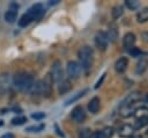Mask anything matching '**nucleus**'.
Masks as SVG:
<instances>
[{
	"label": "nucleus",
	"instance_id": "4468645a",
	"mask_svg": "<svg viewBox=\"0 0 148 138\" xmlns=\"http://www.w3.org/2000/svg\"><path fill=\"white\" fill-rule=\"evenodd\" d=\"M99 107H101V101L97 96L92 97L89 103H88V110L91 112V114H96L98 110H99Z\"/></svg>",
	"mask_w": 148,
	"mask_h": 138
},
{
	"label": "nucleus",
	"instance_id": "9b49d317",
	"mask_svg": "<svg viewBox=\"0 0 148 138\" xmlns=\"http://www.w3.org/2000/svg\"><path fill=\"white\" fill-rule=\"evenodd\" d=\"M105 34H106V37H108L109 42L114 43L117 41V38H118V29H117V26L114 23H111L109 26L108 32H105Z\"/></svg>",
	"mask_w": 148,
	"mask_h": 138
},
{
	"label": "nucleus",
	"instance_id": "f3484780",
	"mask_svg": "<svg viewBox=\"0 0 148 138\" xmlns=\"http://www.w3.org/2000/svg\"><path fill=\"white\" fill-rule=\"evenodd\" d=\"M71 88H72L71 81L69 80H66V79H64L62 81H60L59 85H58V90H59L60 94H66L68 90H71Z\"/></svg>",
	"mask_w": 148,
	"mask_h": 138
},
{
	"label": "nucleus",
	"instance_id": "c9c22d12",
	"mask_svg": "<svg viewBox=\"0 0 148 138\" xmlns=\"http://www.w3.org/2000/svg\"><path fill=\"white\" fill-rule=\"evenodd\" d=\"M2 124H3V123H2V121H0V126H1Z\"/></svg>",
	"mask_w": 148,
	"mask_h": 138
},
{
	"label": "nucleus",
	"instance_id": "2f4dec72",
	"mask_svg": "<svg viewBox=\"0 0 148 138\" xmlns=\"http://www.w3.org/2000/svg\"><path fill=\"white\" fill-rule=\"evenodd\" d=\"M91 138H101V137H99V132H95V133H92Z\"/></svg>",
	"mask_w": 148,
	"mask_h": 138
},
{
	"label": "nucleus",
	"instance_id": "cd10ccee",
	"mask_svg": "<svg viewBox=\"0 0 148 138\" xmlns=\"http://www.w3.org/2000/svg\"><path fill=\"white\" fill-rule=\"evenodd\" d=\"M128 52H130V53H131V56H133V57H138V56L141 53V51H140L138 48H132Z\"/></svg>",
	"mask_w": 148,
	"mask_h": 138
},
{
	"label": "nucleus",
	"instance_id": "39448f33",
	"mask_svg": "<svg viewBox=\"0 0 148 138\" xmlns=\"http://www.w3.org/2000/svg\"><path fill=\"white\" fill-rule=\"evenodd\" d=\"M81 73H82V67L77 61L69 60L67 63V74H68V77L71 79H73V80L79 79Z\"/></svg>",
	"mask_w": 148,
	"mask_h": 138
},
{
	"label": "nucleus",
	"instance_id": "c756f323",
	"mask_svg": "<svg viewBox=\"0 0 148 138\" xmlns=\"http://www.w3.org/2000/svg\"><path fill=\"white\" fill-rule=\"evenodd\" d=\"M104 78H105V73H104V74H103V75H102V78H101V79H99V80H98V81H97V83H96V85H95V88H98V87H99V86H101V83H102V82H103V80H104Z\"/></svg>",
	"mask_w": 148,
	"mask_h": 138
},
{
	"label": "nucleus",
	"instance_id": "6e6552de",
	"mask_svg": "<svg viewBox=\"0 0 148 138\" xmlns=\"http://www.w3.org/2000/svg\"><path fill=\"white\" fill-rule=\"evenodd\" d=\"M71 116H72V118H73L74 122H76V123H82V122L86 119V111H84L83 107L76 106V107L72 110Z\"/></svg>",
	"mask_w": 148,
	"mask_h": 138
},
{
	"label": "nucleus",
	"instance_id": "dca6fc26",
	"mask_svg": "<svg viewBox=\"0 0 148 138\" xmlns=\"http://www.w3.org/2000/svg\"><path fill=\"white\" fill-rule=\"evenodd\" d=\"M133 131H134V129H133L132 125H130V124H124V125H121V126L119 128L118 133H119V136H121V137H128V136H132Z\"/></svg>",
	"mask_w": 148,
	"mask_h": 138
},
{
	"label": "nucleus",
	"instance_id": "b1692460",
	"mask_svg": "<svg viewBox=\"0 0 148 138\" xmlns=\"http://www.w3.org/2000/svg\"><path fill=\"white\" fill-rule=\"evenodd\" d=\"M44 128H45L44 124H36V125H30V126H28V128L25 129V131H28V132H39V131H42Z\"/></svg>",
	"mask_w": 148,
	"mask_h": 138
},
{
	"label": "nucleus",
	"instance_id": "a211bd4d",
	"mask_svg": "<svg viewBox=\"0 0 148 138\" xmlns=\"http://www.w3.org/2000/svg\"><path fill=\"white\" fill-rule=\"evenodd\" d=\"M136 21L140 23H145L148 21V8H142L136 14Z\"/></svg>",
	"mask_w": 148,
	"mask_h": 138
},
{
	"label": "nucleus",
	"instance_id": "5701e85b",
	"mask_svg": "<svg viewBox=\"0 0 148 138\" xmlns=\"http://www.w3.org/2000/svg\"><path fill=\"white\" fill-rule=\"evenodd\" d=\"M125 5H126V7H127L128 9L134 10V9H136V8L140 6V2H139L138 0H126V1H125Z\"/></svg>",
	"mask_w": 148,
	"mask_h": 138
},
{
	"label": "nucleus",
	"instance_id": "7c9ffc66",
	"mask_svg": "<svg viewBox=\"0 0 148 138\" xmlns=\"http://www.w3.org/2000/svg\"><path fill=\"white\" fill-rule=\"evenodd\" d=\"M0 138H15V137H14L13 133H5V135H2Z\"/></svg>",
	"mask_w": 148,
	"mask_h": 138
},
{
	"label": "nucleus",
	"instance_id": "c85d7f7f",
	"mask_svg": "<svg viewBox=\"0 0 148 138\" xmlns=\"http://www.w3.org/2000/svg\"><path fill=\"white\" fill-rule=\"evenodd\" d=\"M141 38H142V41H143L145 43H148V30H147V31H143V32L141 34Z\"/></svg>",
	"mask_w": 148,
	"mask_h": 138
},
{
	"label": "nucleus",
	"instance_id": "bb28decb",
	"mask_svg": "<svg viewBox=\"0 0 148 138\" xmlns=\"http://www.w3.org/2000/svg\"><path fill=\"white\" fill-rule=\"evenodd\" d=\"M31 117L34 119H43L45 117V114L44 112H32L31 114Z\"/></svg>",
	"mask_w": 148,
	"mask_h": 138
},
{
	"label": "nucleus",
	"instance_id": "f8f14e48",
	"mask_svg": "<svg viewBox=\"0 0 148 138\" xmlns=\"http://www.w3.org/2000/svg\"><path fill=\"white\" fill-rule=\"evenodd\" d=\"M127 66H128V59L126 57H120L114 64V68L118 73H124L126 71Z\"/></svg>",
	"mask_w": 148,
	"mask_h": 138
},
{
	"label": "nucleus",
	"instance_id": "473e14b6",
	"mask_svg": "<svg viewBox=\"0 0 148 138\" xmlns=\"http://www.w3.org/2000/svg\"><path fill=\"white\" fill-rule=\"evenodd\" d=\"M58 2H59L58 0H56V1H51V2H50V5H54V3H58Z\"/></svg>",
	"mask_w": 148,
	"mask_h": 138
},
{
	"label": "nucleus",
	"instance_id": "72a5a7b5",
	"mask_svg": "<svg viewBox=\"0 0 148 138\" xmlns=\"http://www.w3.org/2000/svg\"><path fill=\"white\" fill-rule=\"evenodd\" d=\"M132 138H142V137H141V136H133Z\"/></svg>",
	"mask_w": 148,
	"mask_h": 138
},
{
	"label": "nucleus",
	"instance_id": "7ed1b4c3",
	"mask_svg": "<svg viewBox=\"0 0 148 138\" xmlns=\"http://www.w3.org/2000/svg\"><path fill=\"white\" fill-rule=\"evenodd\" d=\"M79 59H80V65L82 67V70H84L86 72H89V70L92 66L94 63V52L92 49L89 45H83L80 48L79 50Z\"/></svg>",
	"mask_w": 148,
	"mask_h": 138
},
{
	"label": "nucleus",
	"instance_id": "f03ea898",
	"mask_svg": "<svg viewBox=\"0 0 148 138\" xmlns=\"http://www.w3.org/2000/svg\"><path fill=\"white\" fill-rule=\"evenodd\" d=\"M44 12H45V10H44V7H43L42 3H36V5L31 6V7L28 9V12L24 13V14L20 17V20H18V26H20V27H27V26H29L31 22L39 20V19L43 16Z\"/></svg>",
	"mask_w": 148,
	"mask_h": 138
},
{
	"label": "nucleus",
	"instance_id": "ddd939ff",
	"mask_svg": "<svg viewBox=\"0 0 148 138\" xmlns=\"http://www.w3.org/2000/svg\"><path fill=\"white\" fill-rule=\"evenodd\" d=\"M147 68H148V59L145 58V57L140 58L139 61H138L136 65H135V73L140 75V74L145 73V71H146Z\"/></svg>",
	"mask_w": 148,
	"mask_h": 138
},
{
	"label": "nucleus",
	"instance_id": "2eb2a0df",
	"mask_svg": "<svg viewBox=\"0 0 148 138\" xmlns=\"http://www.w3.org/2000/svg\"><path fill=\"white\" fill-rule=\"evenodd\" d=\"M135 109L133 108V106H123L120 104L119 107V114L123 116V117H130L134 114Z\"/></svg>",
	"mask_w": 148,
	"mask_h": 138
},
{
	"label": "nucleus",
	"instance_id": "393cba45",
	"mask_svg": "<svg viewBox=\"0 0 148 138\" xmlns=\"http://www.w3.org/2000/svg\"><path fill=\"white\" fill-rule=\"evenodd\" d=\"M79 136H80V138H91L92 131H91L89 128H84V129H81V130H80Z\"/></svg>",
	"mask_w": 148,
	"mask_h": 138
},
{
	"label": "nucleus",
	"instance_id": "423d86ee",
	"mask_svg": "<svg viewBox=\"0 0 148 138\" xmlns=\"http://www.w3.org/2000/svg\"><path fill=\"white\" fill-rule=\"evenodd\" d=\"M17 9H18V5L15 3V2H12L9 5V8L8 10L5 13V20L8 22V23H14L16 21V17H17Z\"/></svg>",
	"mask_w": 148,
	"mask_h": 138
},
{
	"label": "nucleus",
	"instance_id": "20e7f679",
	"mask_svg": "<svg viewBox=\"0 0 148 138\" xmlns=\"http://www.w3.org/2000/svg\"><path fill=\"white\" fill-rule=\"evenodd\" d=\"M50 77L54 82H60L64 80V70H62V66H61V63L59 60H56L52 66H51V71H50Z\"/></svg>",
	"mask_w": 148,
	"mask_h": 138
},
{
	"label": "nucleus",
	"instance_id": "a878e982",
	"mask_svg": "<svg viewBox=\"0 0 148 138\" xmlns=\"http://www.w3.org/2000/svg\"><path fill=\"white\" fill-rule=\"evenodd\" d=\"M25 122H27V117H24V116H17V117H14L12 119V124L13 125H21V124H23Z\"/></svg>",
	"mask_w": 148,
	"mask_h": 138
},
{
	"label": "nucleus",
	"instance_id": "4be33fe9",
	"mask_svg": "<svg viewBox=\"0 0 148 138\" xmlns=\"http://www.w3.org/2000/svg\"><path fill=\"white\" fill-rule=\"evenodd\" d=\"M87 92H88V89H83V90H81V92H79V93H77V94H76L75 96H73V97H71L69 100H67L65 104H66V106H68V104H71V103H73V102H75L76 100H79L80 97H82V96H83V95H84V94H86Z\"/></svg>",
	"mask_w": 148,
	"mask_h": 138
},
{
	"label": "nucleus",
	"instance_id": "9d476101",
	"mask_svg": "<svg viewBox=\"0 0 148 138\" xmlns=\"http://www.w3.org/2000/svg\"><path fill=\"white\" fill-rule=\"evenodd\" d=\"M134 44H135V35L133 32H127L124 38H123V45L124 48L130 51L132 48H134Z\"/></svg>",
	"mask_w": 148,
	"mask_h": 138
},
{
	"label": "nucleus",
	"instance_id": "6ab92c4d",
	"mask_svg": "<svg viewBox=\"0 0 148 138\" xmlns=\"http://www.w3.org/2000/svg\"><path fill=\"white\" fill-rule=\"evenodd\" d=\"M148 124V115L147 116H142V117H139L136 121H135V124L133 126V129H140L145 125Z\"/></svg>",
	"mask_w": 148,
	"mask_h": 138
},
{
	"label": "nucleus",
	"instance_id": "aec40b11",
	"mask_svg": "<svg viewBox=\"0 0 148 138\" xmlns=\"http://www.w3.org/2000/svg\"><path fill=\"white\" fill-rule=\"evenodd\" d=\"M113 135V129L111 126H105L101 132H99V137L101 138H111Z\"/></svg>",
	"mask_w": 148,
	"mask_h": 138
},
{
	"label": "nucleus",
	"instance_id": "412c9836",
	"mask_svg": "<svg viewBox=\"0 0 148 138\" xmlns=\"http://www.w3.org/2000/svg\"><path fill=\"white\" fill-rule=\"evenodd\" d=\"M123 13H124V9H123V7L121 6H114L113 8H112V10H111V15H112V17L116 20V19H119L121 15H123Z\"/></svg>",
	"mask_w": 148,
	"mask_h": 138
},
{
	"label": "nucleus",
	"instance_id": "f704fd0d",
	"mask_svg": "<svg viewBox=\"0 0 148 138\" xmlns=\"http://www.w3.org/2000/svg\"><path fill=\"white\" fill-rule=\"evenodd\" d=\"M145 137H146V138H148V130H147V132L145 133Z\"/></svg>",
	"mask_w": 148,
	"mask_h": 138
},
{
	"label": "nucleus",
	"instance_id": "0eeeda50",
	"mask_svg": "<svg viewBox=\"0 0 148 138\" xmlns=\"http://www.w3.org/2000/svg\"><path fill=\"white\" fill-rule=\"evenodd\" d=\"M95 44L96 46L104 51L106 48H108V44H109V39L106 37V34L104 31H98L96 35H95Z\"/></svg>",
	"mask_w": 148,
	"mask_h": 138
},
{
	"label": "nucleus",
	"instance_id": "f257e3e1",
	"mask_svg": "<svg viewBox=\"0 0 148 138\" xmlns=\"http://www.w3.org/2000/svg\"><path fill=\"white\" fill-rule=\"evenodd\" d=\"M35 83V79L31 74L27 72H18L13 78V85L14 87L22 93H28L31 90L32 86Z\"/></svg>",
	"mask_w": 148,
	"mask_h": 138
},
{
	"label": "nucleus",
	"instance_id": "1a4fd4ad",
	"mask_svg": "<svg viewBox=\"0 0 148 138\" xmlns=\"http://www.w3.org/2000/svg\"><path fill=\"white\" fill-rule=\"evenodd\" d=\"M142 99H143V97H142V94H141V93L134 92V93H131V94L121 102V104H123V106H134L135 103L142 101Z\"/></svg>",
	"mask_w": 148,
	"mask_h": 138
}]
</instances>
